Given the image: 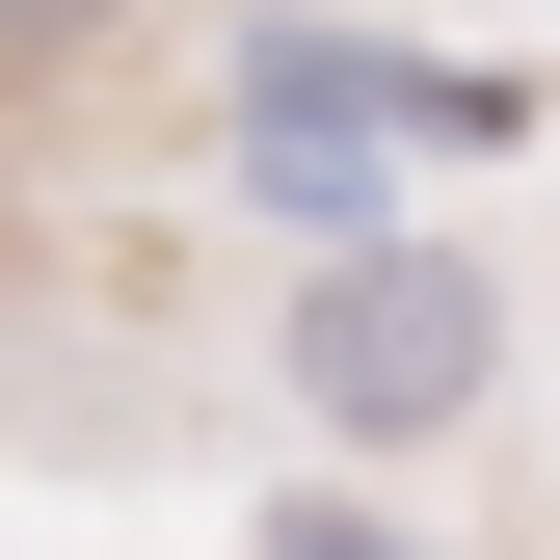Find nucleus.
I'll list each match as a JSON object with an SVG mask.
<instances>
[{"mask_svg": "<svg viewBox=\"0 0 560 560\" xmlns=\"http://www.w3.org/2000/svg\"><path fill=\"white\" fill-rule=\"evenodd\" d=\"M480 347H508V320H480V267H454V241H347L320 294H294L320 428H454V400H480Z\"/></svg>", "mask_w": 560, "mask_h": 560, "instance_id": "nucleus-1", "label": "nucleus"}, {"mask_svg": "<svg viewBox=\"0 0 560 560\" xmlns=\"http://www.w3.org/2000/svg\"><path fill=\"white\" fill-rule=\"evenodd\" d=\"M267 560H400V534H347V508H294V534H267Z\"/></svg>", "mask_w": 560, "mask_h": 560, "instance_id": "nucleus-2", "label": "nucleus"}]
</instances>
